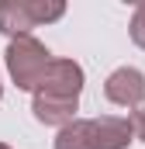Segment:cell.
I'll return each instance as SVG.
<instances>
[{
  "mask_svg": "<svg viewBox=\"0 0 145 149\" xmlns=\"http://www.w3.org/2000/svg\"><path fill=\"white\" fill-rule=\"evenodd\" d=\"M83 83H86V76H83V66L76 59H52L48 70L38 80V87L31 90V114L41 125H52V128L76 121Z\"/></svg>",
  "mask_w": 145,
  "mask_h": 149,
  "instance_id": "6da1fadb",
  "label": "cell"
},
{
  "mask_svg": "<svg viewBox=\"0 0 145 149\" xmlns=\"http://www.w3.org/2000/svg\"><path fill=\"white\" fill-rule=\"evenodd\" d=\"M135 142L131 121L121 114H100V118H76L59 128L55 149H128Z\"/></svg>",
  "mask_w": 145,
  "mask_h": 149,
  "instance_id": "7a4b0ae2",
  "label": "cell"
},
{
  "mask_svg": "<svg viewBox=\"0 0 145 149\" xmlns=\"http://www.w3.org/2000/svg\"><path fill=\"white\" fill-rule=\"evenodd\" d=\"M66 14L62 0H0V35L24 38L31 28L59 21Z\"/></svg>",
  "mask_w": 145,
  "mask_h": 149,
  "instance_id": "3957f363",
  "label": "cell"
},
{
  "mask_svg": "<svg viewBox=\"0 0 145 149\" xmlns=\"http://www.w3.org/2000/svg\"><path fill=\"white\" fill-rule=\"evenodd\" d=\"M3 63H7V73H10L17 90H35L41 73L52 63V52L35 35H24V38H10V45L3 52Z\"/></svg>",
  "mask_w": 145,
  "mask_h": 149,
  "instance_id": "277c9868",
  "label": "cell"
},
{
  "mask_svg": "<svg viewBox=\"0 0 145 149\" xmlns=\"http://www.w3.org/2000/svg\"><path fill=\"white\" fill-rule=\"evenodd\" d=\"M104 97L117 108H135L145 97V76L135 66H117L114 73L104 80Z\"/></svg>",
  "mask_w": 145,
  "mask_h": 149,
  "instance_id": "5b68a950",
  "label": "cell"
},
{
  "mask_svg": "<svg viewBox=\"0 0 145 149\" xmlns=\"http://www.w3.org/2000/svg\"><path fill=\"white\" fill-rule=\"evenodd\" d=\"M131 42L138 45V49H145V0L135 7V14H131Z\"/></svg>",
  "mask_w": 145,
  "mask_h": 149,
  "instance_id": "8992f818",
  "label": "cell"
},
{
  "mask_svg": "<svg viewBox=\"0 0 145 149\" xmlns=\"http://www.w3.org/2000/svg\"><path fill=\"white\" fill-rule=\"evenodd\" d=\"M128 121H131V132H135V139H142V142H145V97L135 104V108H131V118H128Z\"/></svg>",
  "mask_w": 145,
  "mask_h": 149,
  "instance_id": "52a82bcc",
  "label": "cell"
},
{
  "mask_svg": "<svg viewBox=\"0 0 145 149\" xmlns=\"http://www.w3.org/2000/svg\"><path fill=\"white\" fill-rule=\"evenodd\" d=\"M0 149H10V146H7V142H0Z\"/></svg>",
  "mask_w": 145,
  "mask_h": 149,
  "instance_id": "ba28073f",
  "label": "cell"
},
{
  "mask_svg": "<svg viewBox=\"0 0 145 149\" xmlns=\"http://www.w3.org/2000/svg\"><path fill=\"white\" fill-rule=\"evenodd\" d=\"M0 97H3V83H0Z\"/></svg>",
  "mask_w": 145,
  "mask_h": 149,
  "instance_id": "9c48e42d",
  "label": "cell"
}]
</instances>
